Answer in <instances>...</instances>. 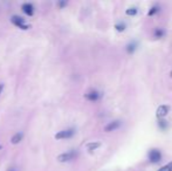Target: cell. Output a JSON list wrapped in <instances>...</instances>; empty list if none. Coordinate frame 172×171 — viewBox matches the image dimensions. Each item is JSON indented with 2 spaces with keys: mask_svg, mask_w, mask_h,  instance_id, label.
Listing matches in <instances>:
<instances>
[{
  "mask_svg": "<svg viewBox=\"0 0 172 171\" xmlns=\"http://www.w3.org/2000/svg\"><path fill=\"white\" fill-rule=\"evenodd\" d=\"M11 21H12V24L14 25V26H17L18 28H20V30L27 31L31 28V25L26 24L24 18H21L19 15H13V17L11 18Z\"/></svg>",
  "mask_w": 172,
  "mask_h": 171,
  "instance_id": "1",
  "label": "cell"
},
{
  "mask_svg": "<svg viewBox=\"0 0 172 171\" xmlns=\"http://www.w3.org/2000/svg\"><path fill=\"white\" fill-rule=\"evenodd\" d=\"M76 157H77V151L70 150V151L60 154V155L57 156V161L61 162V163H66V162H70V161H73V159H75Z\"/></svg>",
  "mask_w": 172,
  "mask_h": 171,
  "instance_id": "2",
  "label": "cell"
},
{
  "mask_svg": "<svg viewBox=\"0 0 172 171\" xmlns=\"http://www.w3.org/2000/svg\"><path fill=\"white\" fill-rule=\"evenodd\" d=\"M148 158L150 163H159L162 161V152L159 151L158 149H150L148 152Z\"/></svg>",
  "mask_w": 172,
  "mask_h": 171,
  "instance_id": "3",
  "label": "cell"
},
{
  "mask_svg": "<svg viewBox=\"0 0 172 171\" xmlns=\"http://www.w3.org/2000/svg\"><path fill=\"white\" fill-rule=\"evenodd\" d=\"M74 135H75V129L69 128V129H64V130H61V131H57L54 137L56 140H66V138L73 137Z\"/></svg>",
  "mask_w": 172,
  "mask_h": 171,
  "instance_id": "4",
  "label": "cell"
},
{
  "mask_svg": "<svg viewBox=\"0 0 172 171\" xmlns=\"http://www.w3.org/2000/svg\"><path fill=\"white\" fill-rule=\"evenodd\" d=\"M102 97V93H100L98 90H90L88 93L84 94V98L88 100V101H91V102H95V101H98L100 98Z\"/></svg>",
  "mask_w": 172,
  "mask_h": 171,
  "instance_id": "5",
  "label": "cell"
},
{
  "mask_svg": "<svg viewBox=\"0 0 172 171\" xmlns=\"http://www.w3.org/2000/svg\"><path fill=\"white\" fill-rule=\"evenodd\" d=\"M169 112H170V107L169 106H165V104L159 106L157 112H156V116H157L158 120H160V118L165 117L167 114H169Z\"/></svg>",
  "mask_w": 172,
  "mask_h": 171,
  "instance_id": "6",
  "label": "cell"
},
{
  "mask_svg": "<svg viewBox=\"0 0 172 171\" xmlns=\"http://www.w3.org/2000/svg\"><path fill=\"white\" fill-rule=\"evenodd\" d=\"M121 127V121H111V122H109L107 126L104 127V131L107 132H111L114 131V130H116V129H118V128Z\"/></svg>",
  "mask_w": 172,
  "mask_h": 171,
  "instance_id": "7",
  "label": "cell"
},
{
  "mask_svg": "<svg viewBox=\"0 0 172 171\" xmlns=\"http://www.w3.org/2000/svg\"><path fill=\"white\" fill-rule=\"evenodd\" d=\"M21 10L24 11L25 14L29 15V17H32V15L34 14V6L32 5V4H29V2H25V4H22Z\"/></svg>",
  "mask_w": 172,
  "mask_h": 171,
  "instance_id": "8",
  "label": "cell"
},
{
  "mask_svg": "<svg viewBox=\"0 0 172 171\" xmlns=\"http://www.w3.org/2000/svg\"><path fill=\"white\" fill-rule=\"evenodd\" d=\"M22 138H24V134L22 132H17L11 138V143L12 144H19L20 142L22 141Z\"/></svg>",
  "mask_w": 172,
  "mask_h": 171,
  "instance_id": "9",
  "label": "cell"
},
{
  "mask_svg": "<svg viewBox=\"0 0 172 171\" xmlns=\"http://www.w3.org/2000/svg\"><path fill=\"white\" fill-rule=\"evenodd\" d=\"M86 147H87V149H88V151L93 152L94 150H96V149H98V148L101 147V143L100 142H90V143L87 144Z\"/></svg>",
  "mask_w": 172,
  "mask_h": 171,
  "instance_id": "10",
  "label": "cell"
},
{
  "mask_svg": "<svg viewBox=\"0 0 172 171\" xmlns=\"http://www.w3.org/2000/svg\"><path fill=\"white\" fill-rule=\"evenodd\" d=\"M153 34H155V38H156V39H162L163 36L165 35V31L163 30V28H160V27H157V28L155 30V33H153Z\"/></svg>",
  "mask_w": 172,
  "mask_h": 171,
  "instance_id": "11",
  "label": "cell"
},
{
  "mask_svg": "<svg viewBox=\"0 0 172 171\" xmlns=\"http://www.w3.org/2000/svg\"><path fill=\"white\" fill-rule=\"evenodd\" d=\"M138 13V8L137 7H135V6H132V7H129L128 10L125 11V14L129 15V17H135V15Z\"/></svg>",
  "mask_w": 172,
  "mask_h": 171,
  "instance_id": "12",
  "label": "cell"
},
{
  "mask_svg": "<svg viewBox=\"0 0 172 171\" xmlns=\"http://www.w3.org/2000/svg\"><path fill=\"white\" fill-rule=\"evenodd\" d=\"M159 10H160V6L159 5H153L151 8H150V11L148 12V15L149 17H152V15L157 14L158 12H159Z\"/></svg>",
  "mask_w": 172,
  "mask_h": 171,
  "instance_id": "13",
  "label": "cell"
},
{
  "mask_svg": "<svg viewBox=\"0 0 172 171\" xmlns=\"http://www.w3.org/2000/svg\"><path fill=\"white\" fill-rule=\"evenodd\" d=\"M137 49V44L136 42H130L128 46H127V52L129 54H132Z\"/></svg>",
  "mask_w": 172,
  "mask_h": 171,
  "instance_id": "14",
  "label": "cell"
},
{
  "mask_svg": "<svg viewBox=\"0 0 172 171\" xmlns=\"http://www.w3.org/2000/svg\"><path fill=\"white\" fill-rule=\"evenodd\" d=\"M115 28H116L117 32H123V31L127 28V25H125L124 22H118V24L115 25Z\"/></svg>",
  "mask_w": 172,
  "mask_h": 171,
  "instance_id": "15",
  "label": "cell"
},
{
  "mask_svg": "<svg viewBox=\"0 0 172 171\" xmlns=\"http://www.w3.org/2000/svg\"><path fill=\"white\" fill-rule=\"evenodd\" d=\"M158 127L160 128L162 130H165L167 128V123L165 120H163V118H160V120H158Z\"/></svg>",
  "mask_w": 172,
  "mask_h": 171,
  "instance_id": "16",
  "label": "cell"
},
{
  "mask_svg": "<svg viewBox=\"0 0 172 171\" xmlns=\"http://www.w3.org/2000/svg\"><path fill=\"white\" fill-rule=\"evenodd\" d=\"M158 171H172V162H170L166 165L162 166L160 169H158Z\"/></svg>",
  "mask_w": 172,
  "mask_h": 171,
  "instance_id": "17",
  "label": "cell"
},
{
  "mask_svg": "<svg viewBox=\"0 0 172 171\" xmlns=\"http://www.w3.org/2000/svg\"><path fill=\"white\" fill-rule=\"evenodd\" d=\"M57 5L60 6V7H63V6H66V5H67V2H66V1H61V2H59Z\"/></svg>",
  "mask_w": 172,
  "mask_h": 171,
  "instance_id": "18",
  "label": "cell"
},
{
  "mask_svg": "<svg viewBox=\"0 0 172 171\" xmlns=\"http://www.w3.org/2000/svg\"><path fill=\"white\" fill-rule=\"evenodd\" d=\"M2 90H4V83H0V95L2 93Z\"/></svg>",
  "mask_w": 172,
  "mask_h": 171,
  "instance_id": "19",
  "label": "cell"
},
{
  "mask_svg": "<svg viewBox=\"0 0 172 171\" xmlns=\"http://www.w3.org/2000/svg\"><path fill=\"white\" fill-rule=\"evenodd\" d=\"M170 76L172 78V69H171V72H170Z\"/></svg>",
  "mask_w": 172,
  "mask_h": 171,
  "instance_id": "20",
  "label": "cell"
},
{
  "mask_svg": "<svg viewBox=\"0 0 172 171\" xmlns=\"http://www.w3.org/2000/svg\"><path fill=\"white\" fill-rule=\"evenodd\" d=\"M8 171H14V170H13V169H10V170H8Z\"/></svg>",
  "mask_w": 172,
  "mask_h": 171,
  "instance_id": "21",
  "label": "cell"
},
{
  "mask_svg": "<svg viewBox=\"0 0 172 171\" xmlns=\"http://www.w3.org/2000/svg\"><path fill=\"white\" fill-rule=\"evenodd\" d=\"M0 149H1V145H0Z\"/></svg>",
  "mask_w": 172,
  "mask_h": 171,
  "instance_id": "22",
  "label": "cell"
}]
</instances>
